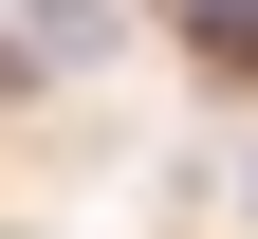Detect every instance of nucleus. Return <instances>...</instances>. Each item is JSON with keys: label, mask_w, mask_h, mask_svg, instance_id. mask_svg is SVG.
Segmentation results:
<instances>
[{"label": "nucleus", "mask_w": 258, "mask_h": 239, "mask_svg": "<svg viewBox=\"0 0 258 239\" xmlns=\"http://www.w3.org/2000/svg\"><path fill=\"white\" fill-rule=\"evenodd\" d=\"M0 19H19V55H37V74H74V55H111V0H0Z\"/></svg>", "instance_id": "1"}]
</instances>
